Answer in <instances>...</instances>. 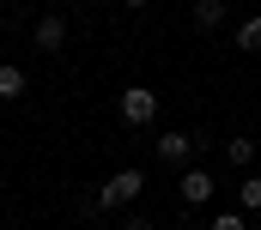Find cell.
I'll return each instance as SVG.
<instances>
[{"label":"cell","instance_id":"7c38bea8","mask_svg":"<svg viewBox=\"0 0 261 230\" xmlns=\"http://www.w3.org/2000/svg\"><path fill=\"white\" fill-rule=\"evenodd\" d=\"M116 230H152V218H140V212H128V218H122Z\"/></svg>","mask_w":261,"mask_h":230},{"label":"cell","instance_id":"5b68a950","mask_svg":"<svg viewBox=\"0 0 261 230\" xmlns=\"http://www.w3.org/2000/svg\"><path fill=\"white\" fill-rule=\"evenodd\" d=\"M176 188H182V200H189V206H206L219 182H213V176H206V170H182V182H176Z\"/></svg>","mask_w":261,"mask_h":230},{"label":"cell","instance_id":"3957f363","mask_svg":"<svg viewBox=\"0 0 261 230\" xmlns=\"http://www.w3.org/2000/svg\"><path fill=\"white\" fill-rule=\"evenodd\" d=\"M31 43H37L43 55H61V49H67V24L55 18V12H49V18H37V31H31Z\"/></svg>","mask_w":261,"mask_h":230},{"label":"cell","instance_id":"4fadbf2b","mask_svg":"<svg viewBox=\"0 0 261 230\" xmlns=\"http://www.w3.org/2000/svg\"><path fill=\"white\" fill-rule=\"evenodd\" d=\"M128 6H152V0H128Z\"/></svg>","mask_w":261,"mask_h":230},{"label":"cell","instance_id":"9c48e42d","mask_svg":"<svg viewBox=\"0 0 261 230\" xmlns=\"http://www.w3.org/2000/svg\"><path fill=\"white\" fill-rule=\"evenodd\" d=\"M225 158H231V164L243 170V164L255 158V139H249V133H237V139H225Z\"/></svg>","mask_w":261,"mask_h":230},{"label":"cell","instance_id":"8fae6325","mask_svg":"<svg viewBox=\"0 0 261 230\" xmlns=\"http://www.w3.org/2000/svg\"><path fill=\"white\" fill-rule=\"evenodd\" d=\"M213 230H249V224H243V212H219V218H213Z\"/></svg>","mask_w":261,"mask_h":230},{"label":"cell","instance_id":"7a4b0ae2","mask_svg":"<svg viewBox=\"0 0 261 230\" xmlns=\"http://www.w3.org/2000/svg\"><path fill=\"white\" fill-rule=\"evenodd\" d=\"M116 115H122L128 127H146V121L158 115V91H152V85H128V91L116 97Z\"/></svg>","mask_w":261,"mask_h":230},{"label":"cell","instance_id":"30bf717a","mask_svg":"<svg viewBox=\"0 0 261 230\" xmlns=\"http://www.w3.org/2000/svg\"><path fill=\"white\" fill-rule=\"evenodd\" d=\"M237 206H243V212H261V176H249V182L237 188Z\"/></svg>","mask_w":261,"mask_h":230},{"label":"cell","instance_id":"277c9868","mask_svg":"<svg viewBox=\"0 0 261 230\" xmlns=\"http://www.w3.org/2000/svg\"><path fill=\"white\" fill-rule=\"evenodd\" d=\"M195 158V133H158V164H189Z\"/></svg>","mask_w":261,"mask_h":230},{"label":"cell","instance_id":"8992f818","mask_svg":"<svg viewBox=\"0 0 261 230\" xmlns=\"http://www.w3.org/2000/svg\"><path fill=\"white\" fill-rule=\"evenodd\" d=\"M24 85H31V79H24L18 67H6V61H0V103H12V97H24Z\"/></svg>","mask_w":261,"mask_h":230},{"label":"cell","instance_id":"ba28073f","mask_svg":"<svg viewBox=\"0 0 261 230\" xmlns=\"http://www.w3.org/2000/svg\"><path fill=\"white\" fill-rule=\"evenodd\" d=\"M237 49H243V55H261V12L237 24Z\"/></svg>","mask_w":261,"mask_h":230},{"label":"cell","instance_id":"6da1fadb","mask_svg":"<svg viewBox=\"0 0 261 230\" xmlns=\"http://www.w3.org/2000/svg\"><path fill=\"white\" fill-rule=\"evenodd\" d=\"M140 188H146V176H140V170H116L103 188H97V194H91V200L116 212V206H134V200H140Z\"/></svg>","mask_w":261,"mask_h":230},{"label":"cell","instance_id":"52a82bcc","mask_svg":"<svg viewBox=\"0 0 261 230\" xmlns=\"http://www.w3.org/2000/svg\"><path fill=\"white\" fill-rule=\"evenodd\" d=\"M195 24L200 31H219L225 24V0H195Z\"/></svg>","mask_w":261,"mask_h":230}]
</instances>
